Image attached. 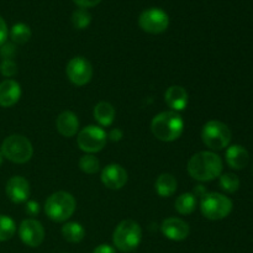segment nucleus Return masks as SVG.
<instances>
[{"mask_svg":"<svg viewBox=\"0 0 253 253\" xmlns=\"http://www.w3.org/2000/svg\"><path fill=\"white\" fill-rule=\"evenodd\" d=\"M222 160L211 151H200L189 158L187 165L188 173L198 182H210L222 174Z\"/></svg>","mask_w":253,"mask_h":253,"instance_id":"f257e3e1","label":"nucleus"},{"mask_svg":"<svg viewBox=\"0 0 253 253\" xmlns=\"http://www.w3.org/2000/svg\"><path fill=\"white\" fill-rule=\"evenodd\" d=\"M151 131L157 140L172 142L179 138L184 131V120L179 113L162 111L151 121Z\"/></svg>","mask_w":253,"mask_h":253,"instance_id":"f03ea898","label":"nucleus"},{"mask_svg":"<svg viewBox=\"0 0 253 253\" xmlns=\"http://www.w3.org/2000/svg\"><path fill=\"white\" fill-rule=\"evenodd\" d=\"M77 208V202L68 192H56L47 198L44 203V212L56 222H64L72 217Z\"/></svg>","mask_w":253,"mask_h":253,"instance_id":"7ed1b4c3","label":"nucleus"},{"mask_svg":"<svg viewBox=\"0 0 253 253\" xmlns=\"http://www.w3.org/2000/svg\"><path fill=\"white\" fill-rule=\"evenodd\" d=\"M142 230L135 220H124L116 226L113 235L114 246L120 252H133L141 244Z\"/></svg>","mask_w":253,"mask_h":253,"instance_id":"20e7f679","label":"nucleus"},{"mask_svg":"<svg viewBox=\"0 0 253 253\" xmlns=\"http://www.w3.org/2000/svg\"><path fill=\"white\" fill-rule=\"evenodd\" d=\"M1 153L4 158L12 163L24 165L29 162L34 155V147L27 137L22 135H10L2 141Z\"/></svg>","mask_w":253,"mask_h":253,"instance_id":"39448f33","label":"nucleus"},{"mask_svg":"<svg viewBox=\"0 0 253 253\" xmlns=\"http://www.w3.org/2000/svg\"><path fill=\"white\" fill-rule=\"evenodd\" d=\"M232 200L220 193H207L200 200V210L207 219L217 221L230 215L232 211Z\"/></svg>","mask_w":253,"mask_h":253,"instance_id":"423d86ee","label":"nucleus"},{"mask_svg":"<svg viewBox=\"0 0 253 253\" xmlns=\"http://www.w3.org/2000/svg\"><path fill=\"white\" fill-rule=\"evenodd\" d=\"M232 133L226 124L217 120L208 121L202 130V140L205 146L214 151H221L229 147Z\"/></svg>","mask_w":253,"mask_h":253,"instance_id":"0eeeda50","label":"nucleus"},{"mask_svg":"<svg viewBox=\"0 0 253 253\" xmlns=\"http://www.w3.org/2000/svg\"><path fill=\"white\" fill-rule=\"evenodd\" d=\"M106 141H108V133L101 126L96 125L86 126L79 131L77 136L78 147L88 155L100 152L105 147Z\"/></svg>","mask_w":253,"mask_h":253,"instance_id":"6e6552de","label":"nucleus"},{"mask_svg":"<svg viewBox=\"0 0 253 253\" xmlns=\"http://www.w3.org/2000/svg\"><path fill=\"white\" fill-rule=\"evenodd\" d=\"M138 25L147 34L160 35L169 26V17L165 10L160 7H150L140 14Z\"/></svg>","mask_w":253,"mask_h":253,"instance_id":"1a4fd4ad","label":"nucleus"},{"mask_svg":"<svg viewBox=\"0 0 253 253\" xmlns=\"http://www.w3.org/2000/svg\"><path fill=\"white\" fill-rule=\"evenodd\" d=\"M66 74L69 82L72 84H74V85H86L91 81V78H93V66L84 57H73L67 63Z\"/></svg>","mask_w":253,"mask_h":253,"instance_id":"9d476101","label":"nucleus"},{"mask_svg":"<svg viewBox=\"0 0 253 253\" xmlns=\"http://www.w3.org/2000/svg\"><path fill=\"white\" fill-rule=\"evenodd\" d=\"M19 236L26 246L39 247L44 240V229L39 220L26 219L20 224Z\"/></svg>","mask_w":253,"mask_h":253,"instance_id":"9b49d317","label":"nucleus"},{"mask_svg":"<svg viewBox=\"0 0 253 253\" xmlns=\"http://www.w3.org/2000/svg\"><path fill=\"white\" fill-rule=\"evenodd\" d=\"M5 193L10 202L21 204L27 202L30 197V183L21 175H14L10 178L5 185Z\"/></svg>","mask_w":253,"mask_h":253,"instance_id":"f8f14e48","label":"nucleus"},{"mask_svg":"<svg viewBox=\"0 0 253 253\" xmlns=\"http://www.w3.org/2000/svg\"><path fill=\"white\" fill-rule=\"evenodd\" d=\"M101 182L111 190H119L127 183V172L125 168L116 163L108 165L101 170Z\"/></svg>","mask_w":253,"mask_h":253,"instance_id":"ddd939ff","label":"nucleus"},{"mask_svg":"<svg viewBox=\"0 0 253 253\" xmlns=\"http://www.w3.org/2000/svg\"><path fill=\"white\" fill-rule=\"evenodd\" d=\"M162 234L172 241H183L189 236L190 227L188 222L179 217H167L161 225Z\"/></svg>","mask_w":253,"mask_h":253,"instance_id":"4468645a","label":"nucleus"},{"mask_svg":"<svg viewBox=\"0 0 253 253\" xmlns=\"http://www.w3.org/2000/svg\"><path fill=\"white\" fill-rule=\"evenodd\" d=\"M21 98V86L14 79H5L0 83V106L11 108Z\"/></svg>","mask_w":253,"mask_h":253,"instance_id":"2eb2a0df","label":"nucleus"},{"mask_svg":"<svg viewBox=\"0 0 253 253\" xmlns=\"http://www.w3.org/2000/svg\"><path fill=\"white\" fill-rule=\"evenodd\" d=\"M165 101L172 111L179 113L184 110L189 101V95L185 88L180 85H172L166 90L165 93Z\"/></svg>","mask_w":253,"mask_h":253,"instance_id":"dca6fc26","label":"nucleus"},{"mask_svg":"<svg viewBox=\"0 0 253 253\" xmlns=\"http://www.w3.org/2000/svg\"><path fill=\"white\" fill-rule=\"evenodd\" d=\"M56 127L64 137H73L79 131L78 116L73 111H62L56 120Z\"/></svg>","mask_w":253,"mask_h":253,"instance_id":"f3484780","label":"nucleus"},{"mask_svg":"<svg viewBox=\"0 0 253 253\" xmlns=\"http://www.w3.org/2000/svg\"><path fill=\"white\" fill-rule=\"evenodd\" d=\"M226 162L232 169H244L250 161L249 151L241 145H231L227 147L226 155Z\"/></svg>","mask_w":253,"mask_h":253,"instance_id":"a211bd4d","label":"nucleus"},{"mask_svg":"<svg viewBox=\"0 0 253 253\" xmlns=\"http://www.w3.org/2000/svg\"><path fill=\"white\" fill-rule=\"evenodd\" d=\"M93 115L99 125L106 127V126L113 125L116 116V110L108 101H100V103H98L94 106Z\"/></svg>","mask_w":253,"mask_h":253,"instance_id":"6ab92c4d","label":"nucleus"},{"mask_svg":"<svg viewBox=\"0 0 253 253\" xmlns=\"http://www.w3.org/2000/svg\"><path fill=\"white\" fill-rule=\"evenodd\" d=\"M156 192L162 198H169L175 193L178 187V182L175 177L170 173H162L156 179Z\"/></svg>","mask_w":253,"mask_h":253,"instance_id":"aec40b11","label":"nucleus"},{"mask_svg":"<svg viewBox=\"0 0 253 253\" xmlns=\"http://www.w3.org/2000/svg\"><path fill=\"white\" fill-rule=\"evenodd\" d=\"M62 236L69 244H79L85 237V229L77 221L66 222L62 227Z\"/></svg>","mask_w":253,"mask_h":253,"instance_id":"412c9836","label":"nucleus"},{"mask_svg":"<svg viewBox=\"0 0 253 253\" xmlns=\"http://www.w3.org/2000/svg\"><path fill=\"white\" fill-rule=\"evenodd\" d=\"M174 208L180 215H189L197 208V197L193 193H184L175 199Z\"/></svg>","mask_w":253,"mask_h":253,"instance_id":"4be33fe9","label":"nucleus"},{"mask_svg":"<svg viewBox=\"0 0 253 253\" xmlns=\"http://www.w3.org/2000/svg\"><path fill=\"white\" fill-rule=\"evenodd\" d=\"M9 35L12 43L24 44L31 39V29H30L29 25L24 24V22H17L11 27Z\"/></svg>","mask_w":253,"mask_h":253,"instance_id":"5701e85b","label":"nucleus"},{"mask_svg":"<svg viewBox=\"0 0 253 253\" xmlns=\"http://www.w3.org/2000/svg\"><path fill=\"white\" fill-rule=\"evenodd\" d=\"M16 232L15 221L7 215H0V242L7 241Z\"/></svg>","mask_w":253,"mask_h":253,"instance_id":"b1692460","label":"nucleus"},{"mask_svg":"<svg viewBox=\"0 0 253 253\" xmlns=\"http://www.w3.org/2000/svg\"><path fill=\"white\" fill-rule=\"evenodd\" d=\"M79 168L86 174H95L100 169V161L94 155H84L79 160Z\"/></svg>","mask_w":253,"mask_h":253,"instance_id":"393cba45","label":"nucleus"},{"mask_svg":"<svg viewBox=\"0 0 253 253\" xmlns=\"http://www.w3.org/2000/svg\"><path fill=\"white\" fill-rule=\"evenodd\" d=\"M91 22V15L86 9H77L72 14V24H73L74 29L77 30H84L90 25Z\"/></svg>","mask_w":253,"mask_h":253,"instance_id":"a878e982","label":"nucleus"},{"mask_svg":"<svg viewBox=\"0 0 253 253\" xmlns=\"http://www.w3.org/2000/svg\"><path fill=\"white\" fill-rule=\"evenodd\" d=\"M220 188L226 193H235L240 188V179L235 173H224L220 175Z\"/></svg>","mask_w":253,"mask_h":253,"instance_id":"bb28decb","label":"nucleus"},{"mask_svg":"<svg viewBox=\"0 0 253 253\" xmlns=\"http://www.w3.org/2000/svg\"><path fill=\"white\" fill-rule=\"evenodd\" d=\"M0 73L6 78H12L17 74V64L14 59H2L0 63Z\"/></svg>","mask_w":253,"mask_h":253,"instance_id":"cd10ccee","label":"nucleus"},{"mask_svg":"<svg viewBox=\"0 0 253 253\" xmlns=\"http://www.w3.org/2000/svg\"><path fill=\"white\" fill-rule=\"evenodd\" d=\"M16 54V46L12 42H5L0 46V56L2 59H12Z\"/></svg>","mask_w":253,"mask_h":253,"instance_id":"c85d7f7f","label":"nucleus"},{"mask_svg":"<svg viewBox=\"0 0 253 253\" xmlns=\"http://www.w3.org/2000/svg\"><path fill=\"white\" fill-rule=\"evenodd\" d=\"M73 2L82 9H89L100 4L101 0H73Z\"/></svg>","mask_w":253,"mask_h":253,"instance_id":"c756f323","label":"nucleus"},{"mask_svg":"<svg viewBox=\"0 0 253 253\" xmlns=\"http://www.w3.org/2000/svg\"><path fill=\"white\" fill-rule=\"evenodd\" d=\"M7 35H9V30H7L6 22H5V20L0 16V46L6 42Z\"/></svg>","mask_w":253,"mask_h":253,"instance_id":"7c9ffc66","label":"nucleus"},{"mask_svg":"<svg viewBox=\"0 0 253 253\" xmlns=\"http://www.w3.org/2000/svg\"><path fill=\"white\" fill-rule=\"evenodd\" d=\"M40 211V204L39 203L34 202V200H29L26 203V212L30 214L31 216H35L36 214H39Z\"/></svg>","mask_w":253,"mask_h":253,"instance_id":"2f4dec72","label":"nucleus"},{"mask_svg":"<svg viewBox=\"0 0 253 253\" xmlns=\"http://www.w3.org/2000/svg\"><path fill=\"white\" fill-rule=\"evenodd\" d=\"M123 137H124V132L123 130H120V128H113V130L108 133V138L109 140L114 141V142H118V141H120Z\"/></svg>","mask_w":253,"mask_h":253,"instance_id":"473e14b6","label":"nucleus"},{"mask_svg":"<svg viewBox=\"0 0 253 253\" xmlns=\"http://www.w3.org/2000/svg\"><path fill=\"white\" fill-rule=\"evenodd\" d=\"M93 253H116V251L113 246H110V245L103 244L99 245L98 247H95Z\"/></svg>","mask_w":253,"mask_h":253,"instance_id":"72a5a7b5","label":"nucleus"},{"mask_svg":"<svg viewBox=\"0 0 253 253\" xmlns=\"http://www.w3.org/2000/svg\"><path fill=\"white\" fill-rule=\"evenodd\" d=\"M207 193H208V192H207V190H205V188L203 187V185H197V187H195L194 193H193V194H194L195 197L203 198L205 194H207Z\"/></svg>","mask_w":253,"mask_h":253,"instance_id":"f704fd0d","label":"nucleus"},{"mask_svg":"<svg viewBox=\"0 0 253 253\" xmlns=\"http://www.w3.org/2000/svg\"><path fill=\"white\" fill-rule=\"evenodd\" d=\"M2 161H4V156H2L1 151H0V167H1V165H2Z\"/></svg>","mask_w":253,"mask_h":253,"instance_id":"c9c22d12","label":"nucleus"},{"mask_svg":"<svg viewBox=\"0 0 253 253\" xmlns=\"http://www.w3.org/2000/svg\"><path fill=\"white\" fill-rule=\"evenodd\" d=\"M252 173H253V166H252Z\"/></svg>","mask_w":253,"mask_h":253,"instance_id":"e433bc0d","label":"nucleus"},{"mask_svg":"<svg viewBox=\"0 0 253 253\" xmlns=\"http://www.w3.org/2000/svg\"><path fill=\"white\" fill-rule=\"evenodd\" d=\"M62 253H67V252H62Z\"/></svg>","mask_w":253,"mask_h":253,"instance_id":"4c0bfd02","label":"nucleus"}]
</instances>
